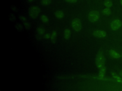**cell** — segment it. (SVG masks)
<instances>
[{
  "mask_svg": "<svg viewBox=\"0 0 122 91\" xmlns=\"http://www.w3.org/2000/svg\"><path fill=\"white\" fill-rule=\"evenodd\" d=\"M41 19L44 23H47L48 22V18L46 16L44 15H43L41 16Z\"/></svg>",
  "mask_w": 122,
  "mask_h": 91,
  "instance_id": "18",
  "label": "cell"
},
{
  "mask_svg": "<svg viewBox=\"0 0 122 91\" xmlns=\"http://www.w3.org/2000/svg\"><path fill=\"white\" fill-rule=\"evenodd\" d=\"M44 37L46 39H48L50 37V35L49 34H46L45 35V36H44Z\"/></svg>",
  "mask_w": 122,
  "mask_h": 91,
  "instance_id": "24",
  "label": "cell"
},
{
  "mask_svg": "<svg viewBox=\"0 0 122 91\" xmlns=\"http://www.w3.org/2000/svg\"><path fill=\"white\" fill-rule=\"evenodd\" d=\"M104 5L107 8H110L112 6V2L111 0H105L104 2Z\"/></svg>",
  "mask_w": 122,
  "mask_h": 91,
  "instance_id": "12",
  "label": "cell"
},
{
  "mask_svg": "<svg viewBox=\"0 0 122 91\" xmlns=\"http://www.w3.org/2000/svg\"><path fill=\"white\" fill-rule=\"evenodd\" d=\"M71 35V31L69 29H66L64 31V38L66 39H68Z\"/></svg>",
  "mask_w": 122,
  "mask_h": 91,
  "instance_id": "10",
  "label": "cell"
},
{
  "mask_svg": "<svg viewBox=\"0 0 122 91\" xmlns=\"http://www.w3.org/2000/svg\"><path fill=\"white\" fill-rule=\"evenodd\" d=\"M112 77L115 79L116 80V81L120 83H122V79L118 75H117L116 74H115L114 73H112Z\"/></svg>",
  "mask_w": 122,
  "mask_h": 91,
  "instance_id": "11",
  "label": "cell"
},
{
  "mask_svg": "<svg viewBox=\"0 0 122 91\" xmlns=\"http://www.w3.org/2000/svg\"><path fill=\"white\" fill-rule=\"evenodd\" d=\"M16 19V17L14 16V15L13 14L11 13L10 15V20L11 22H14V21H15Z\"/></svg>",
  "mask_w": 122,
  "mask_h": 91,
  "instance_id": "20",
  "label": "cell"
},
{
  "mask_svg": "<svg viewBox=\"0 0 122 91\" xmlns=\"http://www.w3.org/2000/svg\"><path fill=\"white\" fill-rule=\"evenodd\" d=\"M23 26L24 27L25 29L28 30H30L31 28V24L27 21H26L24 22H23Z\"/></svg>",
  "mask_w": 122,
  "mask_h": 91,
  "instance_id": "9",
  "label": "cell"
},
{
  "mask_svg": "<svg viewBox=\"0 0 122 91\" xmlns=\"http://www.w3.org/2000/svg\"><path fill=\"white\" fill-rule=\"evenodd\" d=\"M66 1L70 3H75L76 2L77 0H65Z\"/></svg>",
  "mask_w": 122,
  "mask_h": 91,
  "instance_id": "23",
  "label": "cell"
},
{
  "mask_svg": "<svg viewBox=\"0 0 122 91\" xmlns=\"http://www.w3.org/2000/svg\"><path fill=\"white\" fill-rule=\"evenodd\" d=\"M51 0H42L41 3L43 5H47L51 3Z\"/></svg>",
  "mask_w": 122,
  "mask_h": 91,
  "instance_id": "19",
  "label": "cell"
},
{
  "mask_svg": "<svg viewBox=\"0 0 122 91\" xmlns=\"http://www.w3.org/2000/svg\"><path fill=\"white\" fill-rule=\"evenodd\" d=\"M93 35L97 37H104L106 36V33L102 30H96L93 32Z\"/></svg>",
  "mask_w": 122,
  "mask_h": 91,
  "instance_id": "6",
  "label": "cell"
},
{
  "mask_svg": "<svg viewBox=\"0 0 122 91\" xmlns=\"http://www.w3.org/2000/svg\"><path fill=\"white\" fill-rule=\"evenodd\" d=\"M122 25V21L118 19L113 20L111 23V27L112 30H116L120 28Z\"/></svg>",
  "mask_w": 122,
  "mask_h": 91,
  "instance_id": "3",
  "label": "cell"
},
{
  "mask_svg": "<svg viewBox=\"0 0 122 91\" xmlns=\"http://www.w3.org/2000/svg\"><path fill=\"white\" fill-rule=\"evenodd\" d=\"M55 16L59 18H61L63 17V13L61 11H57L55 13Z\"/></svg>",
  "mask_w": 122,
  "mask_h": 91,
  "instance_id": "14",
  "label": "cell"
},
{
  "mask_svg": "<svg viewBox=\"0 0 122 91\" xmlns=\"http://www.w3.org/2000/svg\"><path fill=\"white\" fill-rule=\"evenodd\" d=\"M33 0H28V1L29 2H32Z\"/></svg>",
  "mask_w": 122,
  "mask_h": 91,
  "instance_id": "26",
  "label": "cell"
},
{
  "mask_svg": "<svg viewBox=\"0 0 122 91\" xmlns=\"http://www.w3.org/2000/svg\"><path fill=\"white\" fill-rule=\"evenodd\" d=\"M103 13L105 14V15H110L111 14V9H109V8H105L103 11H102Z\"/></svg>",
  "mask_w": 122,
  "mask_h": 91,
  "instance_id": "16",
  "label": "cell"
},
{
  "mask_svg": "<svg viewBox=\"0 0 122 91\" xmlns=\"http://www.w3.org/2000/svg\"><path fill=\"white\" fill-rule=\"evenodd\" d=\"M110 54L111 56L114 58H119L121 56L120 54L114 50H111L110 51Z\"/></svg>",
  "mask_w": 122,
  "mask_h": 91,
  "instance_id": "7",
  "label": "cell"
},
{
  "mask_svg": "<svg viewBox=\"0 0 122 91\" xmlns=\"http://www.w3.org/2000/svg\"><path fill=\"white\" fill-rule=\"evenodd\" d=\"M105 73V68L104 67H102L101 68L100 71V77L102 78L104 76Z\"/></svg>",
  "mask_w": 122,
  "mask_h": 91,
  "instance_id": "15",
  "label": "cell"
},
{
  "mask_svg": "<svg viewBox=\"0 0 122 91\" xmlns=\"http://www.w3.org/2000/svg\"><path fill=\"white\" fill-rule=\"evenodd\" d=\"M120 2L121 4L122 5V0H120Z\"/></svg>",
  "mask_w": 122,
  "mask_h": 91,
  "instance_id": "27",
  "label": "cell"
},
{
  "mask_svg": "<svg viewBox=\"0 0 122 91\" xmlns=\"http://www.w3.org/2000/svg\"><path fill=\"white\" fill-rule=\"evenodd\" d=\"M44 32H45L44 29L42 28L39 27L37 29V33H38V34H39L40 35H42L43 34H44Z\"/></svg>",
  "mask_w": 122,
  "mask_h": 91,
  "instance_id": "17",
  "label": "cell"
},
{
  "mask_svg": "<svg viewBox=\"0 0 122 91\" xmlns=\"http://www.w3.org/2000/svg\"><path fill=\"white\" fill-rule=\"evenodd\" d=\"M40 12V9L37 6H32L29 9V15L32 19H36Z\"/></svg>",
  "mask_w": 122,
  "mask_h": 91,
  "instance_id": "1",
  "label": "cell"
},
{
  "mask_svg": "<svg viewBox=\"0 0 122 91\" xmlns=\"http://www.w3.org/2000/svg\"><path fill=\"white\" fill-rule=\"evenodd\" d=\"M10 9H11L13 11H14V12H18V9H17V8H16V7H15V6H11L10 7Z\"/></svg>",
  "mask_w": 122,
  "mask_h": 91,
  "instance_id": "22",
  "label": "cell"
},
{
  "mask_svg": "<svg viewBox=\"0 0 122 91\" xmlns=\"http://www.w3.org/2000/svg\"><path fill=\"white\" fill-rule=\"evenodd\" d=\"M15 27L16 28V29L18 31H20V32H21L23 30V25L20 23H18L17 22L15 25Z\"/></svg>",
  "mask_w": 122,
  "mask_h": 91,
  "instance_id": "8",
  "label": "cell"
},
{
  "mask_svg": "<svg viewBox=\"0 0 122 91\" xmlns=\"http://www.w3.org/2000/svg\"><path fill=\"white\" fill-rule=\"evenodd\" d=\"M105 62V58L102 54V52L100 51L98 52L96 58V64L97 66L99 68H101L102 67H103L104 64Z\"/></svg>",
  "mask_w": 122,
  "mask_h": 91,
  "instance_id": "2",
  "label": "cell"
},
{
  "mask_svg": "<svg viewBox=\"0 0 122 91\" xmlns=\"http://www.w3.org/2000/svg\"><path fill=\"white\" fill-rule=\"evenodd\" d=\"M56 35H57V33L55 31H54L51 36V41L53 43H54L55 41H56Z\"/></svg>",
  "mask_w": 122,
  "mask_h": 91,
  "instance_id": "13",
  "label": "cell"
},
{
  "mask_svg": "<svg viewBox=\"0 0 122 91\" xmlns=\"http://www.w3.org/2000/svg\"><path fill=\"white\" fill-rule=\"evenodd\" d=\"M120 75L121 76V77H122V71H121L120 72Z\"/></svg>",
  "mask_w": 122,
  "mask_h": 91,
  "instance_id": "25",
  "label": "cell"
},
{
  "mask_svg": "<svg viewBox=\"0 0 122 91\" xmlns=\"http://www.w3.org/2000/svg\"><path fill=\"white\" fill-rule=\"evenodd\" d=\"M99 14L97 11H92L89 14V19L92 22H94L97 21L99 18Z\"/></svg>",
  "mask_w": 122,
  "mask_h": 91,
  "instance_id": "4",
  "label": "cell"
},
{
  "mask_svg": "<svg viewBox=\"0 0 122 91\" xmlns=\"http://www.w3.org/2000/svg\"><path fill=\"white\" fill-rule=\"evenodd\" d=\"M71 25L76 31H79L81 28V22L78 18L74 19L72 21Z\"/></svg>",
  "mask_w": 122,
  "mask_h": 91,
  "instance_id": "5",
  "label": "cell"
},
{
  "mask_svg": "<svg viewBox=\"0 0 122 91\" xmlns=\"http://www.w3.org/2000/svg\"><path fill=\"white\" fill-rule=\"evenodd\" d=\"M19 19H20V20L22 22H24L25 21H27L26 18L24 16H22V15H20V16L19 17Z\"/></svg>",
  "mask_w": 122,
  "mask_h": 91,
  "instance_id": "21",
  "label": "cell"
}]
</instances>
